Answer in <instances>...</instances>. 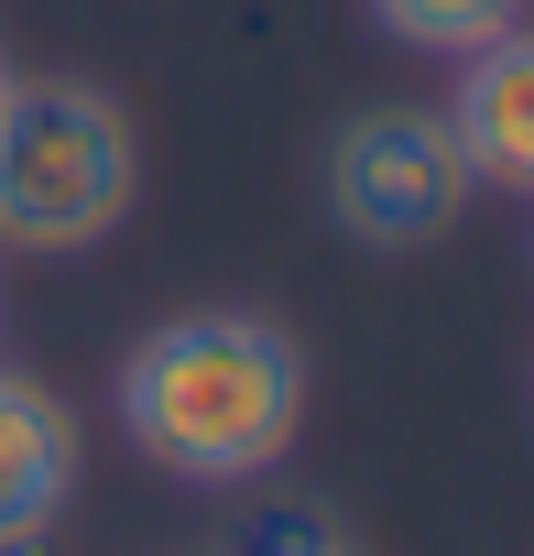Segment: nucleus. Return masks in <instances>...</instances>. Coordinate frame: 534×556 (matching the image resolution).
I'll use <instances>...</instances> for the list:
<instances>
[{
  "label": "nucleus",
  "instance_id": "5",
  "mask_svg": "<svg viewBox=\"0 0 534 556\" xmlns=\"http://www.w3.org/2000/svg\"><path fill=\"white\" fill-rule=\"evenodd\" d=\"M447 131H458V153H469V175H480V186L534 197V23H512L501 45L458 55Z\"/></svg>",
  "mask_w": 534,
  "mask_h": 556
},
{
  "label": "nucleus",
  "instance_id": "7",
  "mask_svg": "<svg viewBox=\"0 0 534 556\" xmlns=\"http://www.w3.org/2000/svg\"><path fill=\"white\" fill-rule=\"evenodd\" d=\"M12 77H23V66H12V55H0V99H12Z\"/></svg>",
  "mask_w": 534,
  "mask_h": 556
},
{
  "label": "nucleus",
  "instance_id": "6",
  "mask_svg": "<svg viewBox=\"0 0 534 556\" xmlns=\"http://www.w3.org/2000/svg\"><path fill=\"white\" fill-rule=\"evenodd\" d=\"M523 12H534V0H371V23H382L393 45H415V55H480V45H501Z\"/></svg>",
  "mask_w": 534,
  "mask_h": 556
},
{
  "label": "nucleus",
  "instance_id": "4",
  "mask_svg": "<svg viewBox=\"0 0 534 556\" xmlns=\"http://www.w3.org/2000/svg\"><path fill=\"white\" fill-rule=\"evenodd\" d=\"M77 502V415L55 382L0 371V556H34Z\"/></svg>",
  "mask_w": 534,
  "mask_h": 556
},
{
  "label": "nucleus",
  "instance_id": "3",
  "mask_svg": "<svg viewBox=\"0 0 534 556\" xmlns=\"http://www.w3.org/2000/svg\"><path fill=\"white\" fill-rule=\"evenodd\" d=\"M469 186L480 175H469L447 110H425V99H382V110L339 121V142H328V218L360 251H436L469 218Z\"/></svg>",
  "mask_w": 534,
  "mask_h": 556
},
{
  "label": "nucleus",
  "instance_id": "1",
  "mask_svg": "<svg viewBox=\"0 0 534 556\" xmlns=\"http://www.w3.org/2000/svg\"><path fill=\"white\" fill-rule=\"evenodd\" d=\"M120 426H131V447H142L164 480H196V491L262 480V469L295 458L306 350H295L274 317H251V306L164 317V328L131 339V361H120Z\"/></svg>",
  "mask_w": 534,
  "mask_h": 556
},
{
  "label": "nucleus",
  "instance_id": "2",
  "mask_svg": "<svg viewBox=\"0 0 534 556\" xmlns=\"http://www.w3.org/2000/svg\"><path fill=\"white\" fill-rule=\"evenodd\" d=\"M142 197V131L88 77H12L0 99V240L12 251H99Z\"/></svg>",
  "mask_w": 534,
  "mask_h": 556
}]
</instances>
